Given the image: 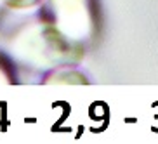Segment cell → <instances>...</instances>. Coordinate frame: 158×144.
<instances>
[{"label":"cell","instance_id":"6da1fadb","mask_svg":"<svg viewBox=\"0 0 158 144\" xmlns=\"http://www.w3.org/2000/svg\"><path fill=\"white\" fill-rule=\"evenodd\" d=\"M45 9L54 37L68 49H82L94 37V0H47Z\"/></svg>","mask_w":158,"mask_h":144},{"label":"cell","instance_id":"7a4b0ae2","mask_svg":"<svg viewBox=\"0 0 158 144\" xmlns=\"http://www.w3.org/2000/svg\"><path fill=\"white\" fill-rule=\"evenodd\" d=\"M9 7H14V9H28L33 5L38 4V0H4Z\"/></svg>","mask_w":158,"mask_h":144}]
</instances>
